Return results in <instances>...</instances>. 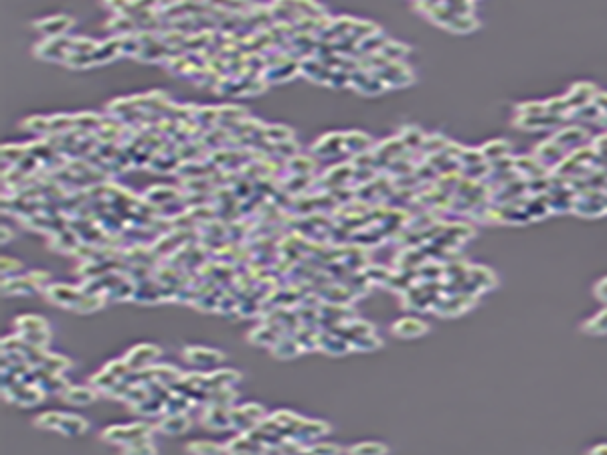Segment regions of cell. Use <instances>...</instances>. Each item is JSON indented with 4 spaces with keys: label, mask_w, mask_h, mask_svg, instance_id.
Masks as SVG:
<instances>
[{
    "label": "cell",
    "mask_w": 607,
    "mask_h": 455,
    "mask_svg": "<svg viewBox=\"0 0 607 455\" xmlns=\"http://www.w3.org/2000/svg\"><path fill=\"white\" fill-rule=\"evenodd\" d=\"M34 425L43 427V429H53V431H59L63 435H69V437H77L81 433L88 431V421H83L81 417L77 415H65V413H45L41 415Z\"/></svg>",
    "instance_id": "obj_1"
},
{
    "label": "cell",
    "mask_w": 607,
    "mask_h": 455,
    "mask_svg": "<svg viewBox=\"0 0 607 455\" xmlns=\"http://www.w3.org/2000/svg\"><path fill=\"white\" fill-rule=\"evenodd\" d=\"M597 296H599L601 300H607V279H604V281L597 285Z\"/></svg>",
    "instance_id": "obj_19"
},
{
    "label": "cell",
    "mask_w": 607,
    "mask_h": 455,
    "mask_svg": "<svg viewBox=\"0 0 607 455\" xmlns=\"http://www.w3.org/2000/svg\"><path fill=\"white\" fill-rule=\"evenodd\" d=\"M37 287L34 283L30 281V277H25V279H6V283H2V292L8 294V296H17V294H32Z\"/></svg>",
    "instance_id": "obj_12"
},
{
    "label": "cell",
    "mask_w": 607,
    "mask_h": 455,
    "mask_svg": "<svg viewBox=\"0 0 607 455\" xmlns=\"http://www.w3.org/2000/svg\"><path fill=\"white\" fill-rule=\"evenodd\" d=\"M156 447L152 445L148 439H144V441H138V443H132V445H128V447H123L121 449V455H156Z\"/></svg>",
    "instance_id": "obj_17"
},
{
    "label": "cell",
    "mask_w": 607,
    "mask_h": 455,
    "mask_svg": "<svg viewBox=\"0 0 607 455\" xmlns=\"http://www.w3.org/2000/svg\"><path fill=\"white\" fill-rule=\"evenodd\" d=\"M118 53H120V39H112V41H106L103 45H97V49L93 53V61L106 63V61L114 59Z\"/></svg>",
    "instance_id": "obj_13"
},
{
    "label": "cell",
    "mask_w": 607,
    "mask_h": 455,
    "mask_svg": "<svg viewBox=\"0 0 607 455\" xmlns=\"http://www.w3.org/2000/svg\"><path fill=\"white\" fill-rule=\"evenodd\" d=\"M158 356L160 350L154 344H140L126 354V364L130 366V370H142L144 366H150Z\"/></svg>",
    "instance_id": "obj_3"
},
{
    "label": "cell",
    "mask_w": 607,
    "mask_h": 455,
    "mask_svg": "<svg viewBox=\"0 0 607 455\" xmlns=\"http://www.w3.org/2000/svg\"><path fill=\"white\" fill-rule=\"evenodd\" d=\"M389 447L385 443H377V441H364V443H357L348 449V455H387Z\"/></svg>",
    "instance_id": "obj_14"
},
{
    "label": "cell",
    "mask_w": 607,
    "mask_h": 455,
    "mask_svg": "<svg viewBox=\"0 0 607 455\" xmlns=\"http://www.w3.org/2000/svg\"><path fill=\"white\" fill-rule=\"evenodd\" d=\"M49 300L59 305H67V307H75L77 302L81 300L79 292L75 287L69 285H51L49 287Z\"/></svg>",
    "instance_id": "obj_8"
},
{
    "label": "cell",
    "mask_w": 607,
    "mask_h": 455,
    "mask_svg": "<svg viewBox=\"0 0 607 455\" xmlns=\"http://www.w3.org/2000/svg\"><path fill=\"white\" fill-rule=\"evenodd\" d=\"M152 433V427L148 425H114L110 427L108 431H103V439L112 445H121V447H128L132 443H138V441H144L148 439Z\"/></svg>",
    "instance_id": "obj_2"
},
{
    "label": "cell",
    "mask_w": 607,
    "mask_h": 455,
    "mask_svg": "<svg viewBox=\"0 0 607 455\" xmlns=\"http://www.w3.org/2000/svg\"><path fill=\"white\" fill-rule=\"evenodd\" d=\"M17 326H19V332L23 330V334L30 332H43V330H49L47 322L39 316H23L17 320Z\"/></svg>",
    "instance_id": "obj_15"
},
{
    "label": "cell",
    "mask_w": 607,
    "mask_h": 455,
    "mask_svg": "<svg viewBox=\"0 0 607 455\" xmlns=\"http://www.w3.org/2000/svg\"><path fill=\"white\" fill-rule=\"evenodd\" d=\"M186 452L190 455H223L227 452V447L212 441H190L186 445Z\"/></svg>",
    "instance_id": "obj_11"
},
{
    "label": "cell",
    "mask_w": 607,
    "mask_h": 455,
    "mask_svg": "<svg viewBox=\"0 0 607 455\" xmlns=\"http://www.w3.org/2000/svg\"><path fill=\"white\" fill-rule=\"evenodd\" d=\"M63 401L69 405L83 407L95 401V391H91L88 387H67V391L63 393Z\"/></svg>",
    "instance_id": "obj_10"
},
{
    "label": "cell",
    "mask_w": 607,
    "mask_h": 455,
    "mask_svg": "<svg viewBox=\"0 0 607 455\" xmlns=\"http://www.w3.org/2000/svg\"><path fill=\"white\" fill-rule=\"evenodd\" d=\"M427 332V324H424L417 318H403L399 322H395L393 334L399 338H417Z\"/></svg>",
    "instance_id": "obj_7"
},
{
    "label": "cell",
    "mask_w": 607,
    "mask_h": 455,
    "mask_svg": "<svg viewBox=\"0 0 607 455\" xmlns=\"http://www.w3.org/2000/svg\"><path fill=\"white\" fill-rule=\"evenodd\" d=\"M263 415H266V409L263 407H259V405H245V407L231 413V425L237 427V429H249L247 423L257 425Z\"/></svg>",
    "instance_id": "obj_4"
},
{
    "label": "cell",
    "mask_w": 607,
    "mask_h": 455,
    "mask_svg": "<svg viewBox=\"0 0 607 455\" xmlns=\"http://www.w3.org/2000/svg\"><path fill=\"white\" fill-rule=\"evenodd\" d=\"M182 354H184V358L188 363L195 364H211L223 361V352L211 350V348H203V346H188Z\"/></svg>",
    "instance_id": "obj_6"
},
{
    "label": "cell",
    "mask_w": 607,
    "mask_h": 455,
    "mask_svg": "<svg viewBox=\"0 0 607 455\" xmlns=\"http://www.w3.org/2000/svg\"><path fill=\"white\" fill-rule=\"evenodd\" d=\"M591 455H607V445H606V447H604V445H601V447H597V449H593V452H591Z\"/></svg>",
    "instance_id": "obj_20"
},
{
    "label": "cell",
    "mask_w": 607,
    "mask_h": 455,
    "mask_svg": "<svg viewBox=\"0 0 607 455\" xmlns=\"http://www.w3.org/2000/svg\"><path fill=\"white\" fill-rule=\"evenodd\" d=\"M308 454L310 455H340L342 454V449H340L338 445H332V443H318V445L310 447V449H308Z\"/></svg>",
    "instance_id": "obj_18"
},
{
    "label": "cell",
    "mask_w": 607,
    "mask_h": 455,
    "mask_svg": "<svg viewBox=\"0 0 607 455\" xmlns=\"http://www.w3.org/2000/svg\"><path fill=\"white\" fill-rule=\"evenodd\" d=\"M583 330L587 334H595V336H601V334H607V310L606 312H599L593 320H589Z\"/></svg>",
    "instance_id": "obj_16"
},
{
    "label": "cell",
    "mask_w": 607,
    "mask_h": 455,
    "mask_svg": "<svg viewBox=\"0 0 607 455\" xmlns=\"http://www.w3.org/2000/svg\"><path fill=\"white\" fill-rule=\"evenodd\" d=\"M188 427H190V421H188V417L182 415V413L168 415L166 419H162L160 425H158V429H160L162 433H166V435H181V433H186V431H188Z\"/></svg>",
    "instance_id": "obj_9"
},
{
    "label": "cell",
    "mask_w": 607,
    "mask_h": 455,
    "mask_svg": "<svg viewBox=\"0 0 607 455\" xmlns=\"http://www.w3.org/2000/svg\"><path fill=\"white\" fill-rule=\"evenodd\" d=\"M71 25H73V21H71L69 17H63V14H57V17H47V19L34 23V27L41 30L43 34H47L49 39H59L61 34L69 29Z\"/></svg>",
    "instance_id": "obj_5"
}]
</instances>
